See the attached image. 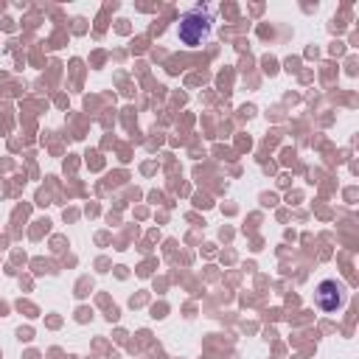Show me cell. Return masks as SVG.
Instances as JSON below:
<instances>
[{
    "mask_svg": "<svg viewBox=\"0 0 359 359\" xmlns=\"http://www.w3.org/2000/svg\"><path fill=\"white\" fill-rule=\"evenodd\" d=\"M208 14H202V11H194V14H188V17H182V22H180V39L185 42V45H199V39L208 34Z\"/></svg>",
    "mask_w": 359,
    "mask_h": 359,
    "instance_id": "1",
    "label": "cell"
},
{
    "mask_svg": "<svg viewBox=\"0 0 359 359\" xmlns=\"http://www.w3.org/2000/svg\"><path fill=\"white\" fill-rule=\"evenodd\" d=\"M317 306H320L323 311H337V309L342 306V289H339V283L323 280V283L317 286Z\"/></svg>",
    "mask_w": 359,
    "mask_h": 359,
    "instance_id": "2",
    "label": "cell"
}]
</instances>
